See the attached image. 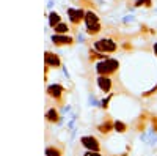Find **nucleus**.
<instances>
[{"mask_svg": "<svg viewBox=\"0 0 157 156\" xmlns=\"http://www.w3.org/2000/svg\"><path fill=\"white\" fill-rule=\"evenodd\" d=\"M68 90L64 88L61 84H52L46 87V95L49 99L54 101L57 106H64V96H66Z\"/></svg>", "mask_w": 157, "mask_h": 156, "instance_id": "f257e3e1", "label": "nucleus"}, {"mask_svg": "<svg viewBox=\"0 0 157 156\" xmlns=\"http://www.w3.org/2000/svg\"><path fill=\"white\" fill-rule=\"evenodd\" d=\"M120 70V62L116 58H107V60H102L96 63V73L98 76H113L118 73Z\"/></svg>", "mask_w": 157, "mask_h": 156, "instance_id": "f03ea898", "label": "nucleus"}, {"mask_svg": "<svg viewBox=\"0 0 157 156\" xmlns=\"http://www.w3.org/2000/svg\"><path fill=\"white\" fill-rule=\"evenodd\" d=\"M93 47H94V50L102 52V54H115L120 49V44H118L116 40L107 36V38H99V40H96L93 43Z\"/></svg>", "mask_w": 157, "mask_h": 156, "instance_id": "7ed1b4c3", "label": "nucleus"}, {"mask_svg": "<svg viewBox=\"0 0 157 156\" xmlns=\"http://www.w3.org/2000/svg\"><path fill=\"white\" fill-rule=\"evenodd\" d=\"M78 144H80L83 148H86L88 151H102V145L98 137L94 136H82L80 140H78Z\"/></svg>", "mask_w": 157, "mask_h": 156, "instance_id": "20e7f679", "label": "nucleus"}, {"mask_svg": "<svg viewBox=\"0 0 157 156\" xmlns=\"http://www.w3.org/2000/svg\"><path fill=\"white\" fill-rule=\"evenodd\" d=\"M44 65L49 66L50 70H58V68H61L63 62H61L58 54H55L52 50H46L44 52Z\"/></svg>", "mask_w": 157, "mask_h": 156, "instance_id": "39448f33", "label": "nucleus"}, {"mask_svg": "<svg viewBox=\"0 0 157 156\" xmlns=\"http://www.w3.org/2000/svg\"><path fill=\"white\" fill-rule=\"evenodd\" d=\"M96 84H98V87H99V90H101L102 93L110 95V93H112V90H113V84H115V81L112 79V76H98Z\"/></svg>", "mask_w": 157, "mask_h": 156, "instance_id": "423d86ee", "label": "nucleus"}, {"mask_svg": "<svg viewBox=\"0 0 157 156\" xmlns=\"http://www.w3.org/2000/svg\"><path fill=\"white\" fill-rule=\"evenodd\" d=\"M68 16H69V22H71V25H72L74 29H77L78 25L83 22V19H85V11H83L82 8H77V10H74V8H68Z\"/></svg>", "mask_w": 157, "mask_h": 156, "instance_id": "0eeeda50", "label": "nucleus"}, {"mask_svg": "<svg viewBox=\"0 0 157 156\" xmlns=\"http://www.w3.org/2000/svg\"><path fill=\"white\" fill-rule=\"evenodd\" d=\"M44 120H46L47 125H58V123L61 122V115H60L58 109H57L55 106L47 107V110H46V114H44Z\"/></svg>", "mask_w": 157, "mask_h": 156, "instance_id": "6e6552de", "label": "nucleus"}, {"mask_svg": "<svg viewBox=\"0 0 157 156\" xmlns=\"http://www.w3.org/2000/svg\"><path fill=\"white\" fill-rule=\"evenodd\" d=\"M52 43H54V46H57V47L72 46L74 44V38L68 36V35H57V33H54L52 35Z\"/></svg>", "mask_w": 157, "mask_h": 156, "instance_id": "1a4fd4ad", "label": "nucleus"}, {"mask_svg": "<svg viewBox=\"0 0 157 156\" xmlns=\"http://www.w3.org/2000/svg\"><path fill=\"white\" fill-rule=\"evenodd\" d=\"M113 123H115V120L112 118V117H105V118H104V122L96 126V129H98L101 134L109 136V134L113 131Z\"/></svg>", "mask_w": 157, "mask_h": 156, "instance_id": "9d476101", "label": "nucleus"}, {"mask_svg": "<svg viewBox=\"0 0 157 156\" xmlns=\"http://www.w3.org/2000/svg\"><path fill=\"white\" fill-rule=\"evenodd\" d=\"M149 118H151V115H149L148 112H141V114L138 115V118L135 120V129H137V131H140V133L145 131Z\"/></svg>", "mask_w": 157, "mask_h": 156, "instance_id": "9b49d317", "label": "nucleus"}, {"mask_svg": "<svg viewBox=\"0 0 157 156\" xmlns=\"http://www.w3.org/2000/svg\"><path fill=\"white\" fill-rule=\"evenodd\" d=\"M83 22L86 24V27H90V25L101 24V19H99V16L96 14V11L88 10V11H85V19H83Z\"/></svg>", "mask_w": 157, "mask_h": 156, "instance_id": "f8f14e48", "label": "nucleus"}, {"mask_svg": "<svg viewBox=\"0 0 157 156\" xmlns=\"http://www.w3.org/2000/svg\"><path fill=\"white\" fill-rule=\"evenodd\" d=\"M46 156H63L64 154V148L63 147H58V145H49L46 147V151H44Z\"/></svg>", "mask_w": 157, "mask_h": 156, "instance_id": "ddd939ff", "label": "nucleus"}, {"mask_svg": "<svg viewBox=\"0 0 157 156\" xmlns=\"http://www.w3.org/2000/svg\"><path fill=\"white\" fill-rule=\"evenodd\" d=\"M109 58V55L107 54H102V52H98V50H90V54H88V60L90 62H96V60H99V62H102V60H107Z\"/></svg>", "mask_w": 157, "mask_h": 156, "instance_id": "4468645a", "label": "nucleus"}, {"mask_svg": "<svg viewBox=\"0 0 157 156\" xmlns=\"http://www.w3.org/2000/svg\"><path fill=\"white\" fill-rule=\"evenodd\" d=\"M113 131L120 133V134H124V133L129 131V126H127V123H124V122H121V120H115V123H113Z\"/></svg>", "mask_w": 157, "mask_h": 156, "instance_id": "2eb2a0df", "label": "nucleus"}, {"mask_svg": "<svg viewBox=\"0 0 157 156\" xmlns=\"http://www.w3.org/2000/svg\"><path fill=\"white\" fill-rule=\"evenodd\" d=\"M61 22V18H60V14L58 13H55V11H52V13H49V25L52 29L54 27H57V25Z\"/></svg>", "mask_w": 157, "mask_h": 156, "instance_id": "dca6fc26", "label": "nucleus"}, {"mask_svg": "<svg viewBox=\"0 0 157 156\" xmlns=\"http://www.w3.org/2000/svg\"><path fill=\"white\" fill-rule=\"evenodd\" d=\"M69 30L71 29H69V25L66 22H60L57 27H54V33H57V35H68Z\"/></svg>", "mask_w": 157, "mask_h": 156, "instance_id": "f3484780", "label": "nucleus"}, {"mask_svg": "<svg viewBox=\"0 0 157 156\" xmlns=\"http://www.w3.org/2000/svg\"><path fill=\"white\" fill-rule=\"evenodd\" d=\"M102 32V24H96V25H90V27H86V33L90 36H96Z\"/></svg>", "mask_w": 157, "mask_h": 156, "instance_id": "a211bd4d", "label": "nucleus"}, {"mask_svg": "<svg viewBox=\"0 0 157 156\" xmlns=\"http://www.w3.org/2000/svg\"><path fill=\"white\" fill-rule=\"evenodd\" d=\"M135 6H145V8H151L152 6V0H137L134 3Z\"/></svg>", "mask_w": 157, "mask_h": 156, "instance_id": "6ab92c4d", "label": "nucleus"}, {"mask_svg": "<svg viewBox=\"0 0 157 156\" xmlns=\"http://www.w3.org/2000/svg\"><path fill=\"white\" fill-rule=\"evenodd\" d=\"M112 98H113V93H110L105 99H102V101H101V107H102L104 110H107V109H109V104H110V99H112Z\"/></svg>", "mask_w": 157, "mask_h": 156, "instance_id": "aec40b11", "label": "nucleus"}, {"mask_svg": "<svg viewBox=\"0 0 157 156\" xmlns=\"http://www.w3.org/2000/svg\"><path fill=\"white\" fill-rule=\"evenodd\" d=\"M155 93H157V85H155V87H152L151 90H148V92L141 93V98H151V96H154Z\"/></svg>", "mask_w": 157, "mask_h": 156, "instance_id": "412c9836", "label": "nucleus"}, {"mask_svg": "<svg viewBox=\"0 0 157 156\" xmlns=\"http://www.w3.org/2000/svg\"><path fill=\"white\" fill-rule=\"evenodd\" d=\"M149 122H151V126H152V131L157 133V115H151Z\"/></svg>", "mask_w": 157, "mask_h": 156, "instance_id": "4be33fe9", "label": "nucleus"}, {"mask_svg": "<svg viewBox=\"0 0 157 156\" xmlns=\"http://www.w3.org/2000/svg\"><path fill=\"white\" fill-rule=\"evenodd\" d=\"M82 156H102V153H99V151H85Z\"/></svg>", "mask_w": 157, "mask_h": 156, "instance_id": "5701e85b", "label": "nucleus"}, {"mask_svg": "<svg viewBox=\"0 0 157 156\" xmlns=\"http://www.w3.org/2000/svg\"><path fill=\"white\" fill-rule=\"evenodd\" d=\"M152 50H154V55L157 57V43H154V47H152Z\"/></svg>", "mask_w": 157, "mask_h": 156, "instance_id": "b1692460", "label": "nucleus"}, {"mask_svg": "<svg viewBox=\"0 0 157 156\" xmlns=\"http://www.w3.org/2000/svg\"><path fill=\"white\" fill-rule=\"evenodd\" d=\"M112 156H116V154H112Z\"/></svg>", "mask_w": 157, "mask_h": 156, "instance_id": "393cba45", "label": "nucleus"}]
</instances>
